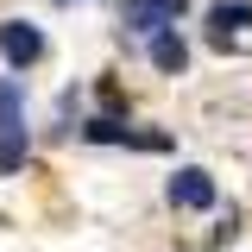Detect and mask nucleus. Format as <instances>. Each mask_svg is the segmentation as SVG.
Wrapping results in <instances>:
<instances>
[{
  "mask_svg": "<svg viewBox=\"0 0 252 252\" xmlns=\"http://www.w3.org/2000/svg\"><path fill=\"white\" fill-rule=\"evenodd\" d=\"M32 152L26 132V82L19 76H0V177H19Z\"/></svg>",
  "mask_w": 252,
  "mask_h": 252,
  "instance_id": "1",
  "label": "nucleus"
},
{
  "mask_svg": "<svg viewBox=\"0 0 252 252\" xmlns=\"http://www.w3.org/2000/svg\"><path fill=\"white\" fill-rule=\"evenodd\" d=\"M82 139H89V145H139V152H164V145H170V132H132V126L114 120V114H94V120L82 126Z\"/></svg>",
  "mask_w": 252,
  "mask_h": 252,
  "instance_id": "2",
  "label": "nucleus"
},
{
  "mask_svg": "<svg viewBox=\"0 0 252 252\" xmlns=\"http://www.w3.org/2000/svg\"><path fill=\"white\" fill-rule=\"evenodd\" d=\"M0 57L13 63V69H32V63L44 57V32L26 26V19H0Z\"/></svg>",
  "mask_w": 252,
  "mask_h": 252,
  "instance_id": "3",
  "label": "nucleus"
},
{
  "mask_svg": "<svg viewBox=\"0 0 252 252\" xmlns=\"http://www.w3.org/2000/svg\"><path fill=\"white\" fill-rule=\"evenodd\" d=\"M170 208H215V177L208 170H177L170 177Z\"/></svg>",
  "mask_w": 252,
  "mask_h": 252,
  "instance_id": "4",
  "label": "nucleus"
},
{
  "mask_svg": "<svg viewBox=\"0 0 252 252\" xmlns=\"http://www.w3.org/2000/svg\"><path fill=\"white\" fill-rule=\"evenodd\" d=\"M152 63L164 69V76H183L189 69V44L177 38V26H164V32H152Z\"/></svg>",
  "mask_w": 252,
  "mask_h": 252,
  "instance_id": "5",
  "label": "nucleus"
},
{
  "mask_svg": "<svg viewBox=\"0 0 252 252\" xmlns=\"http://www.w3.org/2000/svg\"><path fill=\"white\" fill-rule=\"evenodd\" d=\"M120 19L132 32H164V26H177V19H164V13H158L152 0H120Z\"/></svg>",
  "mask_w": 252,
  "mask_h": 252,
  "instance_id": "6",
  "label": "nucleus"
},
{
  "mask_svg": "<svg viewBox=\"0 0 252 252\" xmlns=\"http://www.w3.org/2000/svg\"><path fill=\"white\" fill-rule=\"evenodd\" d=\"M227 26H252V0H215V32Z\"/></svg>",
  "mask_w": 252,
  "mask_h": 252,
  "instance_id": "7",
  "label": "nucleus"
},
{
  "mask_svg": "<svg viewBox=\"0 0 252 252\" xmlns=\"http://www.w3.org/2000/svg\"><path fill=\"white\" fill-rule=\"evenodd\" d=\"M152 6H158V13H164V19H177V13H183L189 0H152Z\"/></svg>",
  "mask_w": 252,
  "mask_h": 252,
  "instance_id": "8",
  "label": "nucleus"
}]
</instances>
